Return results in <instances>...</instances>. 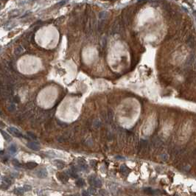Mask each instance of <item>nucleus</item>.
<instances>
[{
	"instance_id": "obj_20",
	"label": "nucleus",
	"mask_w": 196,
	"mask_h": 196,
	"mask_svg": "<svg viewBox=\"0 0 196 196\" xmlns=\"http://www.w3.org/2000/svg\"><path fill=\"white\" fill-rule=\"evenodd\" d=\"M82 196H89V192L86 190H83Z\"/></svg>"
},
{
	"instance_id": "obj_18",
	"label": "nucleus",
	"mask_w": 196,
	"mask_h": 196,
	"mask_svg": "<svg viewBox=\"0 0 196 196\" xmlns=\"http://www.w3.org/2000/svg\"><path fill=\"white\" fill-rule=\"evenodd\" d=\"M23 188H24V191H26V192H28V191L31 190L32 187H31V186H30V185L25 184V185H24Z\"/></svg>"
},
{
	"instance_id": "obj_6",
	"label": "nucleus",
	"mask_w": 196,
	"mask_h": 196,
	"mask_svg": "<svg viewBox=\"0 0 196 196\" xmlns=\"http://www.w3.org/2000/svg\"><path fill=\"white\" fill-rule=\"evenodd\" d=\"M55 165L58 169H63L65 167V163L61 160H55Z\"/></svg>"
},
{
	"instance_id": "obj_4",
	"label": "nucleus",
	"mask_w": 196,
	"mask_h": 196,
	"mask_svg": "<svg viewBox=\"0 0 196 196\" xmlns=\"http://www.w3.org/2000/svg\"><path fill=\"white\" fill-rule=\"evenodd\" d=\"M36 175H37V176L38 177L41 178H46V177L47 176V171L46 170V169L41 168L37 171Z\"/></svg>"
},
{
	"instance_id": "obj_13",
	"label": "nucleus",
	"mask_w": 196,
	"mask_h": 196,
	"mask_svg": "<svg viewBox=\"0 0 196 196\" xmlns=\"http://www.w3.org/2000/svg\"><path fill=\"white\" fill-rule=\"evenodd\" d=\"M12 164H13V165H14L15 167H21V163H20L19 161H18V160H16V159H13V160L12 161Z\"/></svg>"
},
{
	"instance_id": "obj_14",
	"label": "nucleus",
	"mask_w": 196,
	"mask_h": 196,
	"mask_svg": "<svg viewBox=\"0 0 196 196\" xmlns=\"http://www.w3.org/2000/svg\"><path fill=\"white\" fill-rule=\"evenodd\" d=\"M1 133H2V134L3 135V137H4V139H6V140H7V141H10V140L11 139V138H10V136L8 135V133H5V132H4L3 130H2V131H1Z\"/></svg>"
},
{
	"instance_id": "obj_15",
	"label": "nucleus",
	"mask_w": 196,
	"mask_h": 196,
	"mask_svg": "<svg viewBox=\"0 0 196 196\" xmlns=\"http://www.w3.org/2000/svg\"><path fill=\"white\" fill-rule=\"evenodd\" d=\"M9 151H10V153H15L16 152V148L15 145H12L11 146H10V148H9Z\"/></svg>"
},
{
	"instance_id": "obj_16",
	"label": "nucleus",
	"mask_w": 196,
	"mask_h": 196,
	"mask_svg": "<svg viewBox=\"0 0 196 196\" xmlns=\"http://www.w3.org/2000/svg\"><path fill=\"white\" fill-rule=\"evenodd\" d=\"M100 195H101V196H108V195H109L108 192H106V190H105V189H101V190H100Z\"/></svg>"
},
{
	"instance_id": "obj_12",
	"label": "nucleus",
	"mask_w": 196,
	"mask_h": 196,
	"mask_svg": "<svg viewBox=\"0 0 196 196\" xmlns=\"http://www.w3.org/2000/svg\"><path fill=\"white\" fill-rule=\"evenodd\" d=\"M78 164H79V167H80V169L83 170H86L87 169V165L85 163V161H83H83H79Z\"/></svg>"
},
{
	"instance_id": "obj_17",
	"label": "nucleus",
	"mask_w": 196,
	"mask_h": 196,
	"mask_svg": "<svg viewBox=\"0 0 196 196\" xmlns=\"http://www.w3.org/2000/svg\"><path fill=\"white\" fill-rule=\"evenodd\" d=\"M88 190H89L88 192H89L90 194H91V195H94V194H95V193H96V189H94V187H89Z\"/></svg>"
},
{
	"instance_id": "obj_21",
	"label": "nucleus",
	"mask_w": 196,
	"mask_h": 196,
	"mask_svg": "<svg viewBox=\"0 0 196 196\" xmlns=\"http://www.w3.org/2000/svg\"><path fill=\"white\" fill-rule=\"evenodd\" d=\"M69 196H75V195H69Z\"/></svg>"
},
{
	"instance_id": "obj_7",
	"label": "nucleus",
	"mask_w": 196,
	"mask_h": 196,
	"mask_svg": "<svg viewBox=\"0 0 196 196\" xmlns=\"http://www.w3.org/2000/svg\"><path fill=\"white\" fill-rule=\"evenodd\" d=\"M120 170H121L122 173L124 174V175H126V176H127L130 173V170L126 165H122L121 167H120Z\"/></svg>"
},
{
	"instance_id": "obj_2",
	"label": "nucleus",
	"mask_w": 196,
	"mask_h": 196,
	"mask_svg": "<svg viewBox=\"0 0 196 196\" xmlns=\"http://www.w3.org/2000/svg\"><path fill=\"white\" fill-rule=\"evenodd\" d=\"M8 130L10 132V133L13 134V135H14L15 137H19V138H22L24 137V135L22 133L20 132L19 130L16 128H14V127H10L9 128H8Z\"/></svg>"
},
{
	"instance_id": "obj_10",
	"label": "nucleus",
	"mask_w": 196,
	"mask_h": 196,
	"mask_svg": "<svg viewBox=\"0 0 196 196\" xmlns=\"http://www.w3.org/2000/svg\"><path fill=\"white\" fill-rule=\"evenodd\" d=\"M76 185L79 187H82L85 185V181L83 178H78V180L76 181Z\"/></svg>"
},
{
	"instance_id": "obj_3",
	"label": "nucleus",
	"mask_w": 196,
	"mask_h": 196,
	"mask_svg": "<svg viewBox=\"0 0 196 196\" xmlns=\"http://www.w3.org/2000/svg\"><path fill=\"white\" fill-rule=\"evenodd\" d=\"M27 146H28L30 149L33 150L38 151V150H40L39 145L38 143H35V142H32V141L28 142V144H27Z\"/></svg>"
},
{
	"instance_id": "obj_1",
	"label": "nucleus",
	"mask_w": 196,
	"mask_h": 196,
	"mask_svg": "<svg viewBox=\"0 0 196 196\" xmlns=\"http://www.w3.org/2000/svg\"><path fill=\"white\" fill-rule=\"evenodd\" d=\"M88 180H89V184L93 187H101V186H102V181H100V178H98L97 177L94 176H91L89 177Z\"/></svg>"
},
{
	"instance_id": "obj_19",
	"label": "nucleus",
	"mask_w": 196,
	"mask_h": 196,
	"mask_svg": "<svg viewBox=\"0 0 196 196\" xmlns=\"http://www.w3.org/2000/svg\"><path fill=\"white\" fill-rule=\"evenodd\" d=\"M145 192L146 193H148V194H154L155 193V191L153 190V189H151L150 188L145 189Z\"/></svg>"
},
{
	"instance_id": "obj_9",
	"label": "nucleus",
	"mask_w": 196,
	"mask_h": 196,
	"mask_svg": "<svg viewBox=\"0 0 196 196\" xmlns=\"http://www.w3.org/2000/svg\"><path fill=\"white\" fill-rule=\"evenodd\" d=\"M24 189L22 187H19V188H16L14 189V193L17 195H22L24 194Z\"/></svg>"
},
{
	"instance_id": "obj_11",
	"label": "nucleus",
	"mask_w": 196,
	"mask_h": 196,
	"mask_svg": "<svg viewBox=\"0 0 196 196\" xmlns=\"http://www.w3.org/2000/svg\"><path fill=\"white\" fill-rule=\"evenodd\" d=\"M10 184L8 183V182H6L4 180H2V184H1V188L2 189H8V187H10Z\"/></svg>"
},
{
	"instance_id": "obj_5",
	"label": "nucleus",
	"mask_w": 196,
	"mask_h": 196,
	"mask_svg": "<svg viewBox=\"0 0 196 196\" xmlns=\"http://www.w3.org/2000/svg\"><path fill=\"white\" fill-rule=\"evenodd\" d=\"M58 180H60L61 181H62L63 183H65V182H67V181L69 180V177L67 176V173H59V174H58Z\"/></svg>"
},
{
	"instance_id": "obj_8",
	"label": "nucleus",
	"mask_w": 196,
	"mask_h": 196,
	"mask_svg": "<svg viewBox=\"0 0 196 196\" xmlns=\"http://www.w3.org/2000/svg\"><path fill=\"white\" fill-rule=\"evenodd\" d=\"M38 166V164L35 163V162H28L25 164V167L28 169H30V170H32V169H34L35 167H36Z\"/></svg>"
}]
</instances>
